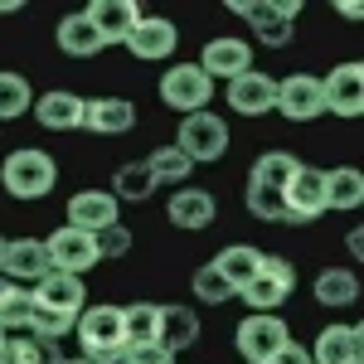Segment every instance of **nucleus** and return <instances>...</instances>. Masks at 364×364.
<instances>
[{
	"mask_svg": "<svg viewBox=\"0 0 364 364\" xmlns=\"http://www.w3.org/2000/svg\"><path fill=\"white\" fill-rule=\"evenodd\" d=\"M73 336L83 345V360L92 364H127V340H122V306H83L73 321Z\"/></svg>",
	"mask_w": 364,
	"mask_h": 364,
	"instance_id": "f257e3e1",
	"label": "nucleus"
},
{
	"mask_svg": "<svg viewBox=\"0 0 364 364\" xmlns=\"http://www.w3.org/2000/svg\"><path fill=\"white\" fill-rule=\"evenodd\" d=\"M0 185H5V195H15V199H44L58 185L54 156L39 151V146H20V151H10L5 166H0Z\"/></svg>",
	"mask_w": 364,
	"mask_h": 364,
	"instance_id": "f03ea898",
	"label": "nucleus"
},
{
	"mask_svg": "<svg viewBox=\"0 0 364 364\" xmlns=\"http://www.w3.org/2000/svg\"><path fill=\"white\" fill-rule=\"evenodd\" d=\"M175 151L190 161V166H214L228 156V127L219 112H195L180 117V136H175Z\"/></svg>",
	"mask_w": 364,
	"mask_h": 364,
	"instance_id": "7ed1b4c3",
	"label": "nucleus"
},
{
	"mask_svg": "<svg viewBox=\"0 0 364 364\" xmlns=\"http://www.w3.org/2000/svg\"><path fill=\"white\" fill-rule=\"evenodd\" d=\"M291 287H296V267L277 252H262V272L238 291V301H248L252 316H277V306L291 296Z\"/></svg>",
	"mask_w": 364,
	"mask_h": 364,
	"instance_id": "20e7f679",
	"label": "nucleus"
},
{
	"mask_svg": "<svg viewBox=\"0 0 364 364\" xmlns=\"http://www.w3.org/2000/svg\"><path fill=\"white\" fill-rule=\"evenodd\" d=\"M209 97H214V83L204 78L199 63H175L161 73V102L175 107L180 117H195V112H209Z\"/></svg>",
	"mask_w": 364,
	"mask_h": 364,
	"instance_id": "39448f33",
	"label": "nucleus"
},
{
	"mask_svg": "<svg viewBox=\"0 0 364 364\" xmlns=\"http://www.w3.org/2000/svg\"><path fill=\"white\" fill-rule=\"evenodd\" d=\"M287 340H291V331H287L282 316H248V321H238V331H233V345H238V355L248 364H272Z\"/></svg>",
	"mask_w": 364,
	"mask_h": 364,
	"instance_id": "423d86ee",
	"label": "nucleus"
},
{
	"mask_svg": "<svg viewBox=\"0 0 364 364\" xmlns=\"http://www.w3.org/2000/svg\"><path fill=\"white\" fill-rule=\"evenodd\" d=\"M44 252H49V272H68V277H83L97 267V243H92V233L83 228H54L49 238H44Z\"/></svg>",
	"mask_w": 364,
	"mask_h": 364,
	"instance_id": "0eeeda50",
	"label": "nucleus"
},
{
	"mask_svg": "<svg viewBox=\"0 0 364 364\" xmlns=\"http://www.w3.org/2000/svg\"><path fill=\"white\" fill-rule=\"evenodd\" d=\"M272 112H282L287 122H316V117L326 112L321 78H311V73H287V78H277V102H272Z\"/></svg>",
	"mask_w": 364,
	"mask_h": 364,
	"instance_id": "6e6552de",
	"label": "nucleus"
},
{
	"mask_svg": "<svg viewBox=\"0 0 364 364\" xmlns=\"http://www.w3.org/2000/svg\"><path fill=\"white\" fill-rule=\"evenodd\" d=\"M282 199H287L291 224H311V219H321V214H326V170L296 166V175L287 180Z\"/></svg>",
	"mask_w": 364,
	"mask_h": 364,
	"instance_id": "1a4fd4ad",
	"label": "nucleus"
},
{
	"mask_svg": "<svg viewBox=\"0 0 364 364\" xmlns=\"http://www.w3.org/2000/svg\"><path fill=\"white\" fill-rule=\"evenodd\" d=\"M321 97H326V112L336 117H360L364 112V68L360 63H340L321 78Z\"/></svg>",
	"mask_w": 364,
	"mask_h": 364,
	"instance_id": "9d476101",
	"label": "nucleus"
},
{
	"mask_svg": "<svg viewBox=\"0 0 364 364\" xmlns=\"http://www.w3.org/2000/svg\"><path fill=\"white\" fill-rule=\"evenodd\" d=\"M0 277L15 282V287H34V282L49 277L44 238H10V243H5V262H0Z\"/></svg>",
	"mask_w": 364,
	"mask_h": 364,
	"instance_id": "9b49d317",
	"label": "nucleus"
},
{
	"mask_svg": "<svg viewBox=\"0 0 364 364\" xmlns=\"http://www.w3.org/2000/svg\"><path fill=\"white\" fill-rule=\"evenodd\" d=\"M175 44H180V29H175V20H166V15H141L136 29L127 34V49H132L136 58H146V63L170 58Z\"/></svg>",
	"mask_w": 364,
	"mask_h": 364,
	"instance_id": "f8f14e48",
	"label": "nucleus"
},
{
	"mask_svg": "<svg viewBox=\"0 0 364 364\" xmlns=\"http://www.w3.org/2000/svg\"><path fill=\"white\" fill-rule=\"evenodd\" d=\"M122 224V204L112 199V190H78L68 199V228L83 233H102V228Z\"/></svg>",
	"mask_w": 364,
	"mask_h": 364,
	"instance_id": "ddd939ff",
	"label": "nucleus"
},
{
	"mask_svg": "<svg viewBox=\"0 0 364 364\" xmlns=\"http://www.w3.org/2000/svg\"><path fill=\"white\" fill-rule=\"evenodd\" d=\"M277 102V78H267L262 68H248L228 83V107L238 117H267Z\"/></svg>",
	"mask_w": 364,
	"mask_h": 364,
	"instance_id": "4468645a",
	"label": "nucleus"
},
{
	"mask_svg": "<svg viewBox=\"0 0 364 364\" xmlns=\"http://www.w3.org/2000/svg\"><path fill=\"white\" fill-rule=\"evenodd\" d=\"M83 15L92 20V29L102 34V49H112V44H127V34L136 29L141 5L136 0H92Z\"/></svg>",
	"mask_w": 364,
	"mask_h": 364,
	"instance_id": "2eb2a0df",
	"label": "nucleus"
},
{
	"mask_svg": "<svg viewBox=\"0 0 364 364\" xmlns=\"http://www.w3.org/2000/svg\"><path fill=\"white\" fill-rule=\"evenodd\" d=\"M199 68H204V78L214 83V78H238V73H248L252 68V44L248 39H209L204 44V54H199Z\"/></svg>",
	"mask_w": 364,
	"mask_h": 364,
	"instance_id": "dca6fc26",
	"label": "nucleus"
},
{
	"mask_svg": "<svg viewBox=\"0 0 364 364\" xmlns=\"http://www.w3.org/2000/svg\"><path fill=\"white\" fill-rule=\"evenodd\" d=\"M29 301H34V306L58 311V316H78V311L87 306V287H83V277H68V272H49L44 282H34Z\"/></svg>",
	"mask_w": 364,
	"mask_h": 364,
	"instance_id": "f3484780",
	"label": "nucleus"
},
{
	"mask_svg": "<svg viewBox=\"0 0 364 364\" xmlns=\"http://www.w3.org/2000/svg\"><path fill=\"white\" fill-rule=\"evenodd\" d=\"M83 107L87 97L78 92H68V87H54V92H44V97H34V122L44 127V132H73V127H83Z\"/></svg>",
	"mask_w": 364,
	"mask_h": 364,
	"instance_id": "a211bd4d",
	"label": "nucleus"
},
{
	"mask_svg": "<svg viewBox=\"0 0 364 364\" xmlns=\"http://www.w3.org/2000/svg\"><path fill=\"white\" fill-rule=\"evenodd\" d=\"M83 127L97 136H122V132L136 127V107L127 97H92L83 107Z\"/></svg>",
	"mask_w": 364,
	"mask_h": 364,
	"instance_id": "6ab92c4d",
	"label": "nucleus"
},
{
	"mask_svg": "<svg viewBox=\"0 0 364 364\" xmlns=\"http://www.w3.org/2000/svg\"><path fill=\"white\" fill-rule=\"evenodd\" d=\"M170 224L175 228H209L214 224V195L209 190H199V185H180L166 204Z\"/></svg>",
	"mask_w": 364,
	"mask_h": 364,
	"instance_id": "aec40b11",
	"label": "nucleus"
},
{
	"mask_svg": "<svg viewBox=\"0 0 364 364\" xmlns=\"http://www.w3.org/2000/svg\"><path fill=\"white\" fill-rule=\"evenodd\" d=\"M360 326H326L311 345V364H360Z\"/></svg>",
	"mask_w": 364,
	"mask_h": 364,
	"instance_id": "412c9836",
	"label": "nucleus"
},
{
	"mask_svg": "<svg viewBox=\"0 0 364 364\" xmlns=\"http://www.w3.org/2000/svg\"><path fill=\"white\" fill-rule=\"evenodd\" d=\"M311 291H316V301L331 311H345L360 301V277L350 272V267H326V272H316L311 282Z\"/></svg>",
	"mask_w": 364,
	"mask_h": 364,
	"instance_id": "4be33fe9",
	"label": "nucleus"
},
{
	"mask_svg": "<svg viewBox=\"0 0 364 364\" xmlns=\"http://www.w3.org/2000/svg\"><path fill=\"white\" fill-rule=\"evenodd\" d=\"M214 272L233 287V291H243L257 272H262V252L257 248H248V243H228L219 257H214Z\"/></svg>",
	"mask_w": 364,
	"mask_h": 364,
	"instance_id": "5701e85b",
	"label": "nucleus"
},
{
	"mask_svg": "<svg viewBox=\"0 0 364 364\" xmlns=\"http://www.w3.org/2000/svg\"><path fill=\"white\" fill-rule=\"evenodd\" d=\"M199 340V316L190 306H161V336L156 345L170 350V355H180V350H190Z\"/></svg>",
	"mask_w": 364,
	"mask_h": 364,
	"instance_id": "b1692460",
	"label": "nucleus"
},
{
	"mask_svg": "<svg viewBox=\"0 0 364 364\" xmlns=\"http://www.w3.org/2000/svg\"><path fill=\"white\" fill-rule=\"evenodd\" d=\"M58 49L73 58H92V54H102V34L92 29V20L83 10H73V15L58 20Z\"/></svg>",
	"mask_w": 364,
	"mask_h": 364,
	"instance_id": "393cba45",
	"label": "nucleus"
},
{
	"mask_svg": "<svg viewBox=\"0 0 364 364\" xmlns=\"http://www.w3.org/2000/svg\"><path fill=\"white\" fill-rule=\"evenodd\" d=\"M156 336H161V306H156V301L122 306V340H127V350L156 345Z\"/></svg>",
	"mask_w": 364,
	"mask_h": 364,
	"instance_id": "a878e982",
	"label": "nucleus"
},
{
	"mask_svg": "<svg viewBox=\"0 0 364 364\" xmlns=\"http://www.w3.org/2000/svg\"><path fill=\"white\" fill-rule=\"evenodd\" d=\"M296 156H287V151H267V156H257L252 161V170H248V185L252 190H272V195H282L287 190V180L296 175Z\"/></svg>",
	"mask_w": 364,
	"mask_h": 364,
	"instance_id": "bb28decb",
	"label": "nucleus"
},
{
	"mask_svg": "<svg viewBox=\"0 0 364 364\" xmlns=\"http://www.w3.org/2000/svg\"><path fill=\"white\" fill-rule=\"evenodd\" d=\"M364 204V175L355 166L326 170V209H360Z\"/></svg>",
	"mask_w": 364,
	"mask_h": 364,
	"instance_id": "cd10ccee",
	"label": "nucleus"
},
{
	"mask_svg": "<svg viewBox=\"0 0 364 364\" xmlns=\"http://www.w3.org/2000/svg\"><path fill=\"white\" fill-rule=\"evenodd\" d=\"M63 355H58V345H49V340H34L25 331V336H5V345H0V364H58Z\"/></svg>",
	"mask_w": 364,
	"mask_h": 364,
	"instance_id": "c85d7f7f",
	"label": "nucleus"
},
{
	"mask_svg": "<svg viewBox=\"0 0 364 364\" xmlns=\"http://www.w3.org/2000/svg\"><path fill=\"white\" fill-rule=\"evenodd\" d=\"M112 199L122 204V199H132V204H141V199H151L156 195V180H151V170L141 166V161H127V166H117L112 175Z\"/></svg>",
	"mask_w": 364,
	"mask_h": 364,
	"instance_id": "c756f323",
	"label": "nucleus"
},
{
	"mask_svg": "<svg viewBox=\"0 0 364 364\" xmlns=\"http://www.w3.org/2000/svg\"><path fill=\"white\" fill-rule=\"evenodd\" d=\"M29 107H34V92H29L25 73L0 68V122H15V117H25Z\"/></svg>",
	"mask_w": 364,
	"mask_h": 364,
	"instance_id": "7c9ffc66",
	"label": "nucleus"
},
{
	"mask_svg": "<svg viewBox=\"0 0 364 364\" xmlns=\"http://www.w3.org/2000/svg\"><path fill=\"white\" fill-rule=\"evenodd\" d=\"M146 170H151V180H156V185H175V190H180V185L190 180V170H195V166H190L175 146H156V151H151V161H146Z\"/></svg>",
	"mask_w": 364,
	"mask_h": 364,
	"instance_id": "2f4dec72",
	"label": "nucleus"
},
{
	"mask_svg": "<svg viewBox=\"0 0 364 364\" xmlns=\"http://www.w3.org/2000/svg\"><path fill=\"white\" fill-rule=\"evenodd\" d=\"M25 321H29V291L5 282L0 287V336H25Z\"/></svg>",
	"mask_w": 364,
	"mask_h": 364,
	"instance_id": "473e14b6",
	"label": "nucleus"
},
{
	"mask_svg": "<svg viewBox=\"0 0 364 364\" xmlns=\"http://www.w3.org/2000/svg\"><path fill=\"white\" fill-rule=\"evenodd\" d=\"M248 214L252 219H262V224H291V214H287V199L272 195V190H252L248 185Z\"/></svg>",
	"mask_w": 364,
	"mask_h": 364,
	"instance_id": "72a5a7b5",
	"label": "nucleus"
},
{
	"mask_svg": "<svg viewBox=\"0 0 364 364\" xmlns=\"http://www.w3.org/2000/svg\"><path fill=\"white\" fill-rule=\"evenodd\" d=\"M195 296L199 301H209V306H224V301H238V291L228 287L219 272H214V262H204L195 272Z\"/></svg>",
	"mask_w": 364,
	"mask_h": 364,
	"instance_id": "f704fd0d",
	"label": "nucleus"
},
{
	"mask_svg": "<svg viewBox=\"0 0 364 364\" xmlns=\"http://www.w3.org/2000/svg\"><path fill=\"white\" fill-rule=\"evenodd\" d=\"M92 243H97V262L127 257V252H132V228H127V224H112V228H102V233H92Z\"/></svg>",
	"mask_w": 364,
	"mask_h": 364,
	"instance_id": "c9c22d12",
	"label": "nucleus"
},
{
	"mask_svg": "<svg viewBox=\"0 0 364 364\" xmlns=\"http://www.w3.org/2000/svg\"><path fill=\"white\" fill-rule=\"evenodd\" d=\"M291 34H296L291 20H267V25L257 29V44H267V49H287V44H291Z\"/></svg>",
	"mask_w": 364,
	"mask_h": 364,
	"instance_id": "e433bc0d",
	"label": "nucleus"
},
{
	"mask_svg": "<svg viewBox=\"0 0 364 364\" xmlns=\"http://www.w3.org/2000/svg\"><path fill=\"white\" fill-rule=\"evenodd\" d=\"M127 364H175V355L161 345H141V350H127Z\"/></svg>",
	"mask_w": 364,
	"mask_h": 364,
	"instance_id": "4c0bfd02",
	"label": "nucleus"
},
{
	"mask_svg": "<svg viewBox=\"0 0 364 364\" xmlns=\"http://www.w3.org/2000/svg\"><path fill=\"white\" fill-rule=\"evenodd\" d=\"M272 364H311V350H301L296 340H287V345L277 350V360H272Z\"/></svg>",
	"mask_w": 364,
	"mask_h": 364,
	"instance_id": "58836bf2",
	"label": "nucleus"
},
{
	"mask_svg": "<svg viewBox=\"0 0 364 364\" xmlns=\"http://www.w3.org/2000/svg\"><path fill=\"white\" fill-rule=\"evenodd\" d=\"M336 10L345 15V20H360V15H364V5H360V0H340Z\"/></svg>",
	"mask_w": 364,
	"mask_h": 364,
	"instance_id": "ea45409f",
	"label": "nucleus"
},
{
	"mask_svg": "<svg viewBox=\"0 0 364 364\" xmlns=\"http://www.w3.org/2000/svg\"><path fill=\"white\" fill-rule=\"evenodd\" d=\"M15 10H20L15 0H0V15H15Z\"/></svg>",
	"mask_w": 364,
	"mask_h": 364,
	"instance_id": "a19ab883",
	"label": "nucleus"
},
{
	"mask_svg": "<svg viewBox=\"0 0 364 364\" xmlns=\"http://www.w3.org/2000/svg\"><path fill=\"white\" fill-rule=\"evenodd\" d=\"M58 364H92V360H83V355H78V360H58Z\"/></svg>",
	"mask_w": 364,
	"mask_h": 364,
	"instance_id": "79ce46f5",
	"label": "nucleus"
},
{
	"mask_svg": "<svg viewBox=\"0 0 364 364\" xmlns=\"http://www.w3.org/2000/svg\"><path fill=\"white\" fill-rule=\"evenodd\" d=\"M0 262H5V238H0Z\"/></svg>",
	"mask_w": 364,
	"mask_h": 364,
	"instance_id": "37998d69",
	"label": "nucleus"
},
{
	"mask_svg": "<svg viewBox=\"0 0 364 364\" xmlns=\"http://www.w3.org/2000/svg\"><path fill=\"white\" fill-rule=\"evenodd\" d=\"M0 345H5V336H0Z\"/></svg>",
	"mask_w": 364,
	"mask_h": 364,
	"instance_id": "c03bdc74",
	"label": "nucleus"
}]
</instances>
